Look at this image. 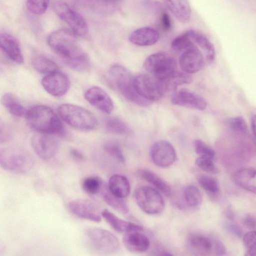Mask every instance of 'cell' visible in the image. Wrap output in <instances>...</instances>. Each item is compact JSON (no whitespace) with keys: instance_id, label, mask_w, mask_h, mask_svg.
Returning <instances> with one entry per match:
<instances>
[{"instance_id":"obj_1","label":"cell","mask_w":256,"mask_h":256,"mask_svg":"<svg viewBox=\"0 0 256 256\" xmlns=\"http://www.w3.org/2000/svg\"><path fill=\"white\" fill-rule=\"evenodd\" d=\"M76 36L71 30L61 28L52 32L47 42L68 66L76 71L85 72L90 68V62L78 44Z\"/></svg>"},{"instance_id":"obj_2","label":"cell","mask_w":256,"mask_h":256,"mask_svg":"<svg viewBox=\"0 0 256 256\" xmlns=\"http://www.w3.org/2000/svg\"><path fill=\"white\" fill-rule=\"evenodd\" d=\"M25 116L30 126L38 133L58 136L64 134L59 118L48 106H35L26 111Z\"/></svg>"},{"instance_id":"obj_3","label":"cell","mask_w":256,"mask_h":256,"mask_svg":"<svg viewBox=\"0 0 256 256\" xmlns=\"http://www.w3.org/2000/svg\"><path fill=\"white\" fill-rule=\"evenodd\" d=\"M109 74L116 88L127 100L140 106H147L150 104V101L137 92L134 85V78L125 67L114 64L110 68Z\"/></svg>"},{"instance_id":"obj_4","label":"cell","mask_w":256,"mask_h":256,"mask_svg":"<svg viewBox=\"0 0 256 256\" xmlns=\"http://www.w3.org/2000/svg\"><path fill=\"white\" fill-rule=\"evenodd\" d=\"M62 119L68 124L76 128L90 130L98 125L94 115L87 109L70 104H60L58 108Z\"/></svg>"},{"instance_id":"obj_5","label":"cell","mask_w":256,"mask_h":256,"mask_svg":"<svg viewBox=\"0 0 256 256\" xmlns=\"http://www.w3.org/2000/svg\"><path fill=\"white\" fill-rule=\"evenodd\" d=\"M34 164L32 156L22 149L7 148L0 150V165L6 171L24 174L31 170Z\"/></svg>"},{"instance_id":"obj_6","label":"cell","mask_w":256,"mask_h":256,"mask_svg":"<svg viewBox=\"0 0 256 256\" xmlns=\"http://www.w3.org/2000/svg\"><path fill=\"white\" fill-rule=\"evenodd\" d=\"M86 239L94 250L102 254H113L118 252L120 243L110 232L99 228H90L84 231Z\"/></svg>"},{"instance_id":"obj_7","label":"cell","mask_w":256,"mask_h":256,"mask_svg":"<svg viewBox=\"0 0 256 256\" xmlns=\"http://www.w3.org/2000/svg\"><path fill=\"white\" fill-rule=\"evenodd\" d=\"M135 198L139 208L148 214H158L164 209L163 197L158 190L152 187H139L135 192Z\"/></svg>"},{"instance_id":"obj_8","label":"cell","mask_w":256,"mask_h":256,"mask_svg":"<svg viewBox=\"0 0 256 256\" xmlns=\"http://www.w3.org/2000/svg\"><path fill=\"white\" fill-rule=\"evenodd\" d=\"M52 9L58 16L65 22L77 36H84L88 32L87 23L84 18L62 0H56Z\"/></svg>"},{"instance_id":"obj_9","label":"cell","mask_w":256,"mask_h":256,"mask_svg":"<svg viewBox=\"0 0 256 256\" xmlns=\"http://www.w3.org/2000/svg\"><path fill=\"white\" fill-rule=\"evenodd\" d=\"M145 69L159 80H162L176 71L175 59L168 54L160 52L148 56L144 62Z\"/></svg>"},{"instance_id":"obj_10","label":"cell","mask_w":256,"mask_h":256,"mask_svg":"<svg viewBox=\"0 0 256 256\" xmlns=\"http://www.w3.org/2000/svg\"><path fill=\"white\" fill-rule=\"evenodd\" d=\"M134 80L137 92L148 101L160 99L165 92L161 81L153 76L140 74Z\"/></svg>"},{"instance_id":"obj_11","label":"cell","mask_w":256,"mask_h":256,"mask_svg":"<svg viewBox=\"0 0 256 256\" xmlns=\"http://www.w3.org/2000/svg\"><path fill=\"white\" fill-rule=\"evenodd\" d=\"M150 153L152 162L160 168L170 166L176 157L173 146L165 140H160L154 143L151 146Z\"/></svg>"},{"instance_id":"obj_12","label":"cell","mask_w":256,"mask_h":256,"mask_svg":"<svg viewBox=\"0 0 256 256\" xmlns=\"http://www.w3.org/2000/svg\"><path fill=\"white\" fill-rule=\"evenodd\" d=\"M31 146L42 159L49 160L54 156L59 149L58 140L50 134L38 133L31 138Z\"/></svg>"},{"instance_id":"obj_13","label":"cell","mask_w":256,"mask_h":256,"mask_svg":"<svg viewBox=\"0 0 256 256\" xmlns=\"http://www.w3.org/2000/svg\"><path fill=\"white\" fill-rule=\"evenodd\" d=\"M68 211L80 218L98 222L102 215L96 204L89 200L78 199L69 202L67 205Z\"/></svg>"},{"instance_id":"obj_14","label":"cell","mask_w":256,"mask_h":256,"mask_svg":"<svg viewBox=\"0 0 256 256\" xmlns=\"http://www.w3.org/2000/svg\"><path fill=\"white\" fill-rule=\"evenodd\" d=\"M41 83L47 92L56 97H61L66 94L70 86L67 75L59 70L46 75Z\"/></svg>"},{"instance_id":"obj_15","label":"cell","mask_w":256,"mask_h":256,"mask_svg":"<svg viewBox=\"0 0 256 256\" xmlns=\"http://www.w3.org/2000/svg\"><path fill=\"white\" fill-rule=\"evenodd\" d=\"M84 97L91 105L105 114H110L113 110L112 100L108 94L100 86L89 88L85 92Z\"/></svg>"},{"instance_id":"obj_16","label":"cell","mask_w":256,"mask_h":256,"mask_svg":"<svg viewBox=\"0 0 256 256\" xmlns=\"http://www.w3.org/2000/svg\"><path fill=\"white\" fill-rule=\"evenodd\" d=\"M204 63V56L196 45L183 52L179 58L182 70L188 74L198 71Z\"/></svg>"},{"instance_id":"obj_17","label":"cell","mask_w":256,"mask_h":256,"mask_svg":"<svg viewBox=\"0 0 256 256\" xmlns=\"http://www.w3.org/2000/svg\"><path fill=\"white\" fill-rule=\"evenodd\" d=\"M217 239L206 235L194 232L190 234L187 240L188 248L192 252L200 255L215 254V245Z\"/></svg>"},{"instance_id":"obj_18","label":"cell","mask_w":256,"mask_h":256,"mask_svg":"<svg viewBox=\"0 0 256 256\" xmlns=\"http://www.w3.org/2000/svg\"><path fill=\"white\" fill-rule=\"evenodd\" d=\"M172 102L175 105L200 110H204L207 106L203 98L186 90L176 92L172 97Z\"/></svg>"},{"instance_id":"obj_19","label":"cell","mask_w":256,"mask_h":256,"mask_svg":"<svg viewBox=\"0 0 256 256\" xmlns=\"http://www.w3.org/2000/svg\"><path fill=\"white\" fill-rule=\"evenodd\" d=\"M0 47L5 56L12 62L22 64L24 56L18 40L12 35L1 32L0 34Z\"/></svg>"},{"instance_id":"obj_20","label":"cell","mask_w":256,"mask_h":256,"mask_svg":"<svg viewBox=\"0 0 256 256\" xmlns=\"http://www.w3.org/2000/svg\"><path fill=\"white\" fill-rule=\"evenodd\" d=\"M160 34L155 28L144 26L134 30L130 34V42L139 46H150L155 44L159 40Z\"/></svg>"},{"instance_id":"obj_21","label":"cell","mask_w":256,"mask_h":256,"mask_svg":"<svg viewBox=\"0 0 256 256\" xmlns=\"http://www.w3.org/2000/svg\"><path fill=\"white\" fill-rule=\"evenodd\" d=\"M124 246L133 252H144L150 248L149 238L140 231L126 232L122 239Z\"/></svg>"},{"instance_id":"obj_22","label":"cell","mask_w":256,"mask_h":256,"mask_svg":"<svg viewBox=\"0 0 256 256\" xmlns=\"http://www.w3.org/2000/svg\"><path fill=\"white\" fill-rule=\"evenodd\" d=\"M101 215L111 227L118 232L143 230L141 226L118 217L108 209L102 211Z\"/></svg>"},{"instance_id":"obj_23","label":"cell","mask_w":256,"mask_h":256,"mask_svg":"<svg viewBox=\"0 0 256 256\" xmlns=\"http://www.w3.org/2000/svg\"><path fill=\"white\" fill-rule=\"evenodd\" d=\"M166 6L180 22H188L191 16V8L188 0H163Z\"/></svg>"},{"instance_id":"obj_24","label":"cell","mask_w":256,"mask_h":256,"mask_svg":"<svg viewBox=\"0 0 256 256\" xmlns=\"http://www.w3.org/2000/svg\"><path fill=\"white\" fill-rule=\"evenodd\" d=\"M234 179L239 186L256 194V168L240 169L234 174Z\"/></svg>"},{"instance_id":"obj_25","label":"cell","mask_w":256,"mask_h":256,"mask_svg":"<svg viewBox=\"0 0 256 256\" xmlns=\"http://www.w3.org/2000/svg\"><path fill=\"white\" fill-rule=\"evenodd\" d=\"M108 186L112 194L122 198L128 196L130 190L128 178L119 174H115L110 177Z\"/></svg>"},{"instance_id":"obj_26","label":"cell","mask_w":256,"mask_h":256,"mask_svg":"<svg viewBox=\"0 0 256 256\" xmlns=\"http://www.w3.org/2000/svg\"><path fill=\"white\" fill-rule=\"evenodd\" d=\"M188 34L194 42L203 50L206 60L212 62L216 57V50L212 43L202 33L194 30H188Z\"/></svg>"},{"instance_id":"obj_27","label":"cell","mask_w":256,"mask_h":256,"mask_svg":"<svg viewBox=\"0 0 256 256\" xmlns=\"http://www.w3.org/2000/svg\"><path fill=\"white\" fill-rule=\"evenodd\" d=\"M138 174L142 178L153 185L164 195H171L172 190L170 186L156 173L147 169H140L138 170Z\"/></svg>"},{"instance_id":"obj_28","label":"cell","mask_w":256,"mask_h":256,"mask_svg":"<svg viewBox=\"0 0 256 256\" xmlns=\"http://www.w3.org/2000/svg\"><path fill=\"white\" fill-rule=\"evenodd\" d=\"M100 192L104 200L110 206L122 214L128 212L129 208L125 201L112 194L108 186L102 185Z\"/></svg>"},{"instance_id":"obj_29","label":"cell","mask_w":256,"mask_h":256,"mask_svg":"<svg viewBox=\"0 0 256 256\" xmlns=\"http://www.w3.org/2000/svg\"><path fill=\"white\" fill-rule=\"evenodd\" d=\"M160 80L166 92L174 90L179 86L190 84L192 82V78L188 74L176 70L167 78Z\"/></svg>"},{"instance_id":"obj_30","label":"cell","mask_w":256,"mask_h":256,"mask_svg":"<svg viewBox=\"0 0 256 256\" xmlns=\"http://www.w3.org/2000/svg\"><path fill=\"white\" fill-rule=\"evenodd\" d=\"M2 102L9 112L13 116L17 117L26 116L27 110L12 94H4L2 98Z\"/></svg>"},{"instance_id":"obj_31","label":"cell","mask_w":256,"mask_h":256,"mask_svg":"<svg viewBox=\"0 0 256 256\" xmlns=\"http://www.w3.org/2000/svg\"><path fill=\"white\" fill-rule=\"evenodd\" d=\"M32 64L37 72L46 75L58 70V66L54 62L42 56L34 58Z\"/></svg>"},{"instance_id":"obj_32","label":"cell","mask_w":256,"mask_h":256,"mask_svg":"<svg viewBox=\"0 0 256 256\" xmlns=\"http://www.w3.org/2000/svg\"><path fill=\"white\" fill-rule=\"evenodd\" d=\"M105 126L108 132L114 134H130L132 132V130L124 122L116 117L106 120Z\"/></svg>"},{"instance_id":"obj_33","label":"cell","mask_w":256,"mask_h":256,"mask_svg":"<svg viewBox=\"0 0 256 256\" xmlns=\"http://www.w3.org/2000/svg\"><path fill=\"white\" fill-rule=\"evenodd\" d=\"M183 194L186 203L190 206H198L202 202V195L200 191L194 186H186L184 189Z\"/></svg>"},{"instance_id":"obj_34","label":"cell","mask_w":256,"mask_h":256,"mask_svg":"<svg viewBox=\"0 0 256 256\" xmlns=\"http://www.w3.org/2000/svg\"><path fill=\"white\" fill-rule=\"evenodd\" d=\"M195 45L188 30L174 38L171 44L172 48L178 52H184Z\"/></svg>"},{"instance_id":"obj_35","label":"cell","mask_w":256,"mask_h":256,"mask_svg":"<svg viewBox=\"0 0 256 256\" xmlns=\"http://www.w3.org/2000/svg\"><path fill=\"white\" fill-rule=\"evenodd\" d=\"M197 180L200 186L208 194L216 195L220 191L217 180L214 178L204 174L198 176Z\"/></svg>"},{"instance_id":"obj_36","label":"cell","mask_w":256,"mask_h":256,"mask_svg":"<svg viewBox=\"0 0 256 256\" xmlns=\"http://www.w3.org/2000/svg\"><path fill=\"white\" fill-rule=\"evenodd\" d=\"M82 185L86 193L94 195L100 192L103 184L97 176H88L84 179Z\"/></svg>"},{"instance_id":"obj_37","label":"cell","mask_w":256,"mask_h":256,"mask_svg":"<svg viewBox=\"0 0 256 256\" xmlns=\"http://www.w3.org/2000/svg\"><path fill=\"white\" fill-rule=\"evenodd\" d=\"M94 6L100 9L102 12L112 13L118 8L122 0H87Z\"/></svg>"},{"instance_id":"obj_38","label":"cell","mask_w":256,"mask_h":256,"mask_svg":"<svg viewBox=\"0 0 256 256\" xmlns=\"http://www.w3.org/2000/svg\"><path fill=\"white\" fill-rule=\"evenodd\" d=\"M103 148L104 151L111 156L122 163L125 162L124 156L118 143L112 141L107 142L104 144Z\"/></svg>"},{"instance_id":"obj_39","label":"cell","mask_w":256,"mask_h":256,"mask_svg":"<svg viewBox=\"0 0 256 256\" xmlns=\"http://www.w3.org/2000/svg\"><path fill=\"white\" fill-rule=\"evenodd\" d=\"M50 0H27L26 6L32 13L41 15L46 10Z\"/></svg>"},{"instance_id":"obj_40","label":"cell","mask_w":256,"mask_h":256,"mask_svg":"<svg viewBox=\"0 0 256 256\" xmlns=\"http://www.w3.org/2000/svg\"><path fill=\"white\" fill-rule=\"evenodd\" d=\"M230 128L234 132L244 136L247 135L248 129L247 124L242 116H236L230 118L228 120Z\"/></svg>"},{"instance_id":"obj_41","label":"cell","mask_w":256,"mask_h":256,"mask_svg":"<svg viewBox=\"0 0 256 256\" xmlns=\"http://www.w3.org/2000/svg\"><path fill=\"white\" fill-rule=\"evenodd\" d=\"M194 147L195 152L200 156L208 158L212 160L214 158V150L202 140H195L194 141Z\"/></svg>"},{"instance_id":"obj_42","label":"cell","mask_w":256,"mask_h":256,"mask_svg":"<svg viewBox=\"0 0 256 256\" xmlns=\"http://www.w3.org/2000/svg\"><path fill=\"white\" fill-rule=\"evenodd\" d=\"M243 244L247 250L246 256H256V230L246 232L243 236Z\"/></svg>"},{"instance_id":"obj_43","label":"cell","mask_w":256,"mask_h":256,"mask_svg":"<svg viewBox=\"0 0 256 256\" xmlns=\"http://www.w3.org/2000/svg\"><path fill=\"white\" fill-rule=\"evenodd\" d=\"M195 162L199 168L207 172L216 174L218 172L212 158L200 156L196 159Z\"/></svg>"},{"instance_id":"obj_44","label":"cell","mask_w":256,"mask_h":256,"mask_svg":"<svg viewBox=\"0 0 256 256\" xmlns=\"http://www.w3.org/2000/svg\"><path fill=\"white\" fill-rule=\"evenodd\" d=\"M160 24L162 28L165 31H168L172 28V24L170 16L164 10L160 12Z\"/></svg>"},{"instance_id":"obj_45","label":"cell","mask_w":256,"mask_h":256,"mask_svg":"<svg viewBox=\"0 0 256 256\" xmlns=\"http://www.w3.org/2000/svg\"><path fill=\"white\" fill-rule=\"evenodd\" d=\"M70 154L72 158L77 162H82L85 159L83 154L76 148H72L70 150Z\"/></svg>"},{"instance_id":"obj_46","label":"cell","mask_w":256,"mask_h":256,"mask_svg":"<svg viewBox=\"0 0 256 256\" xmlns=\"http://www.w3.org/2000/svg\"><path fill=\"white\" fill-rule=\"evenodd\" d=\"M226 228L232 234L238 237H240L242 236V231L237 226L233 224H228Z\"/></svg>"},{"instance_id":"obj_47","label":"cell","mask_w":256,"mask_h":256,"mask_svg":"<svg viewBox=\"0 0 256 256\" xmlns=\"http://www.w3.org/2000/svg\"><path fill=\"white\" fill-rule=\"evenodd\" d=\"M245 224L248 227L255 228L256 226V221L254 218L250 216H247L244 220Z\"/></svg>"},{"instance_id":"obj_48","label":"cell","mask_w":256,"mask_h":256,"mask_svg":"<svg viewBox=\"0 0 256 256\" xmlns=\"http://www.w3.org/2000/svg\"><path fill=\"white\" fill-rule=\"evenodd\" d=\"M251 127L252 133L256 139V115L254 116L252 118Z\"/></svg>"}]
</instances>
